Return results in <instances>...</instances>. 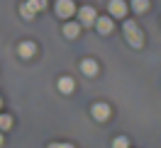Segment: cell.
Listing matches in <instances>:
<instances>
[{
    "mask_svg": "<svg viewBox=\"0 0 161 148\" xmlns=\"http://www.w3.org/2000/svg\"><path fill=\"white\" fill-rule=\"evenodd\" d=\"M78 29H80V22H69V24L64 27V37L73 39V37H78Z\"/></svg>",
    "mask_w": 161,
    "mask_h": 148,
    "instance_id": "ba28073f",
    "label": "cell"
},
{
    "mask_svg": "<svg viewBox=\"0 0 161 148\" xmlns=\"http://www.w3.org/2000/svg\"><path fill=\"white\" fill-rule=\"evenodd\" d=\"M32 5H34L37 10H44V8H47V0H32Z\"/></svg>",
    "mask_w": 161,
    "mask_h": 148,
    "instance_id": "9a60e30c",
    "label": "cell"
},
{
    "mask_svg": "<svg viewBox=\"0 0 161 148\" xmlns=\"http://www.w3.org/2000/svg\"><path fill=\"white\" fill-rule=\"evenodd\" d=\"M125 37H127V44H132L134 49H139L142 44H144V37H142L139 27H137L134 22H127V24H125Z\"/></svg>",
    "mask_w": 161,
    "mask_h": 148,
    "instance_id": "6da1fadb",
    "label": "cell"
},
{
    "mask_svg": "<svg viewBox=\"0 0 161 148\" xmlns=\"http://www.w3.org/2000/svg\"><path fill=\"white\" fill-rule=\"evenodd\" d=\"M80 73H83V75H95V73H98V63L93 59H86L80 63Z\"/></svg>",
    "mask_w": 161,
    "mask_h": 148,
    "instance_id": "52a82bcc",
    "label": "cell"
},
{
    "mask_svg": "<svg viewBox=\"0 0 161 148\" xmlns=\"http://www.w3.org/2000/svg\"><path fill=\"white\" fill-rule=\"evenodd\" d=\"M34 12H37V8L32 5V0H27V3L20 8V15L25 17V20H32V17H34Z\"/></svg>",
    "mask_w": 161,
    "mask_h": 148,
    "instance_id": "9c48e42d",
    "label": "cell"
},
{
    "mask_svg": "<svg viewBox=\"0 0 161 148\" xmlns=\"http://www.w3.org/2000/svg\"><path fill=\"white\" fill-rule=\"evenodd\" d=\"M95 20H98V15H95V10H93L91 5H86V8H80L78 10V22L80 24H95Z\"/></svg>",
    "mask_w": 161,
    "mask_h": 148,
    "instance_id": "3957f363",
    "label": "cell"
},
{
    "mask_svg": "<svg viewBox=\"0 0 161 148\" xmlns=\"http://www.w3.org/2000/svg\"><path fill=\"white\" fill-rule=\"evenodd\" d=\"M95 27H98L100 34H110L112 32V20L110 17H98V20H95Z\"/></svg>",
    "mask_w": 161,
    "mask_h": 148,
    "instance_id": "8992f818",
    "label": "cell"
},
{
    "mask_svg": "<svg viewBox=\"0 0 161 148\" xmlns=\"http://www.w3.org/2000/svg\"><path fill=\"white\" fill-rule=\"evenodd\" d=\"M132 10L134 12H147L149 10V0H132Z\"/></svg>",
    "mask_w": 161,
    "mask_h": 148,
    "instance_id": "7c38bea8",
    "label": "cell"
},
{
    "mask_svg": "<svg viewBox=\"0 0 161 148\" xmlns=\"http://www.w3.org/2000/svg\"><path fill=\"white\" fill-rule=\"evenodd\" d=\"M0 143H3V136H0Z\"/></svg>",
    "mask_w": 161,
    "mask_h": 148,
    "instance_id": "e0dca14e",
    "label": "cell"
},
{
    "mask_svg": "<svg viewBox=\"0 0 161 148\" xmlns=\"http://www.w3.org/2000/svg\"><path fill=\"white\" fill-rule=\"evenodd\" d=\"M59 90L64 92V95H69V92H73V78H69V75H64V78L59 80Z\"/></svg>",
    "mask_w": 161,
    "mask_h": 148,
    "instance_id": "30bf717a",
    "label": "cell"
},
{
    "mask_svg": "<svg viewBox=\"0 0 161 148\" xmlns=\"http://www.w3.org/2000/svg\"><path fill=\"white\" fill-rule=\"evenodd\" d=\"M73 12H76V5H73V0H56V15H59V17L69 20Z\"/></svg>",
    "mask_w": 161,
    "mask_h": 148,
    "instance_id": "7a4b0ae2",
    "label": "cell"
},
{
    "mask_svg": "<svg viewBox=\"0 0 161 148\" xmlns=\"http://www.w3.org/2000/svg\"><path fill=\"white\" fill-rule=\"evenodd\" d=\"M12 126V117L10 114H0V129H10Z\"/></svg>",
    "mask_w": 161,
    "mask_h": 148,
    "instance_id": "4fadbf2b",
    "label": "cell"
},
{
    "mask_svg": "<svg viewBox=\"0 0 161 148\" xmlns=\"http://www.w3.org/2000/svg\"><path fill=\"white\" fill-rule=\"evenodd\" d=\"M93 117L98 119V121H108V117H110V107H108L105 102H98V105L93 107Z\"/></svg>",
    "mask_w": 161,
    "mask_h": 148,
    "instance_id": "5b68a950",
    "label": "cell"
},
{
    "mask_svg": "<svg viewBox=\"0 0 161 148\" xmlns=\"http://www.w3.org/2000/svg\"><path fill=\"white\" fill-rule=\"evenodd\" d=\"M127 146H130L127 136H117V138H115V143H112V148H127Z\"/></svg>",
    "mask_w": 161,
    "mask_h": 148,
    "instance_id": "5bb4252c",
    "label": "cell"
},
{
    "mask_svg": "<svg viewBox=\"0 0 161 148\" xmlns=\"http://www.w3.org/2000/svg\"><path fill=\"white\" fill-rule=\"evenodd\" d=\"M110 12H112V17H125L127 15V3L125 0H110Z\"/></svg>",
    "mask_w": 161,
    "mask_h": 148,
    "instance_id": "277c9868",
    "label": "cell"
},
{
    "mask_svg": "<svg viewBox=\"0 0 161 148\" xmlns=\"http://www.w3.org/2000/svg\"><path fill=\"white\" fill-rule=\"evenodd\" d=\"M49 148H73V146H71V143H51Z\"/></svg>",
    "mask_w": 161,
    "mask_h": 148,
    "instance_id": "2e32d148",
    "label": "cell"
},
{
    "mask_svg": "<svg viewBox=\"0 0 161 148\" xmlns=\"http://www.w3.org/2000/svg\"><path fill=\"white\" fill-rule=\"evenodd\" d=\"M0 105H3V100H0Z\"/></svg>",
    "mask_w": 161,
    "mask_h": 148,
    "instance_id": "ac0fdd59",
    "label": "cell"
},
{
    "mask_svg": "<svg viewBox=\"0 0 161 148\" xmlns=\"http://www.w3.org/2000/svg\"><path fill=\"white\" fill-rule=\"evenodd\" d=\"M32 54H34V44H32V41H22L20 44V56L22 59H30Z\"/></svg>",
    "mask_w": 161,
    "mask_h": 148,
    "instance_id": "8fae6325",
    "label": "cell"
}]
</instances>
